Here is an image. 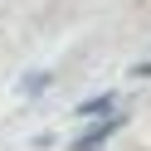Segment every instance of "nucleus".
I'll list each match as a JSON object with an SVG mask.
<instances>
[{
	"label": "nucleus",
	"instance_id": "f257e3e1",
	"mask_svg": "<svg viewBox=\"0 0 151 151\" xmlns=\"http://www.w3.org/2000/svg\"><path fill=\"white\" fill-rule=\"evenodd\" d=\"M112 132H117V117H112V122H102L93 137H83V141H78V151H102V141H107Z\"/></svg>",
	"mask_w": 151,
	"mask_h": 151
},
{
	"label": "nucleus",
	"instance_id": "f03ea898",
	"mask_svg": "<svg viewBox=\"0 0 151 151\" xmlns=\"http://www.w3.org/2000/svg\"><path fill=\"white\" fill-rule=\"evenodd\" d=\"M107 107H112V98H98V102H88V107H83V117L93 122V117H102V112H107Z\"/></svg>",
	"mask_w": 151,
	"mask_h": 151
}]
</instances>
